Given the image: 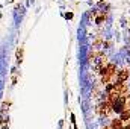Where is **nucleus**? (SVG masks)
<instances>
[{"label": "nucleus", "mask_w": 130, "mask_h": 129, "mask_svg": "<svg viewBox=\"0 0 130 129\" xmlns=\"http://www.w3.org/2000/svg\"><path fill=\"white\" fill-rule=\"evenodd\" d=\"M124 103H126V99L121 96L120 99H117L115 102H112V111H115V112H123V111H124Z\"/></svg>", "instance_id": "nucleus-1"}, {"label": "nucleus", "mask_w": 130, "mask_h": 129, "mask_svg": "<svg viewBox=\"0 0 130 129\" xmlns=\"http://www.w3.org/2000/svg\"><path fill=\"white\" fill-rule=\"evenodd\" d=\"M110 111H112V103H110V102H103V103H100L98 112H100L101 115H107Z\"/></svg>", "instance_id": "nucleus-2"}, {"label": "nucleus", "mask_w": 130, "mask_h": 129, "mask_svg": "<svg viewBox=\"0 0 130 129\" xmlns=\"http://www.w3.org/2000/svg\"><path fill=\"white\" fill-rule=\"evenodd\" d=\"M110 128L112 129H123V120H120V119H113L112 120V123H110Z\"/></svg>", "instance_id": "nucleus-3"}, {"label": "nucleus", "mask_w": 130, "mask_h": 129, "mask_svg": "<svg viewBox=\"0 0 130 129\" xmlns=\"http://www.w3.org/2000/svg\"><path fill=\"white\" fill-rule=\"evenodd\" d=\"M129 119H130V112H129V111H123V112H121L120 120H129Z\"/></svg>", "instance_id": "nucleus-4"}, {"label": "nucleus", "mask_w": 130, "mask_h": 129, "mask_svg": "<svg viewBox=\"0 0 130 129\" xmlns=\"http://www.w3.org/2000/svg\"><path fill=\"white\" fill-rule=\"evenodd\" d=\"M124 111H129V112H130V99H126V103H124Z\"/></svg>", "instance_id": "nucleus-5"}, {"label": "nucleus", "mask_w": 130, "mask_h": 129, "mask_svg": "<svg viewBox=\"0 0 130 129\" xmlns=\"http://www.w3.org/2000/svg\"><path fill=\"white\" fill-rule=\"evenodd\" d=\"M123 129H130V125H127V126H124Z\"/></svg>", "instance_id": "nucleus-6"}, {"label": "nucleus", "mask_w": 130, "mask_h": 129, "mask_svg": "<svg viewBox=\"0 0 130 129\" xmlns=\"http://www.w3.org/2000/svg\"><path fill=\"white\" fill-rule=\"evenodd\" d=\"M103 129H112V128L110 126H106V128H103Z\"/></svg>", "instance_id": "nucleus-7"}]
</instances>
